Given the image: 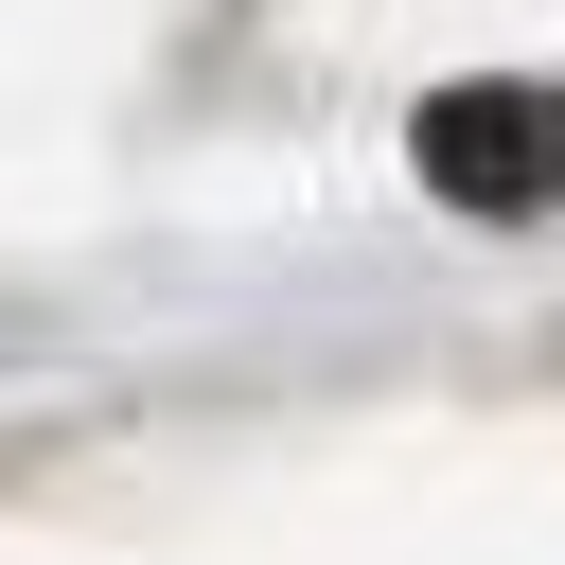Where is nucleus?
<instances>
[{
    "label": "nucleus",
    "instance_id": "obj_1",
    "mask_svg": "<svg viewBox=\"0 0 565 565\" xmlns=\"http://www.w3.org/2000/svg\"><path fill=\"white\" fill-rule=\"evenodd\" d=\"M424 177L441 194H565V106L547 88H441L424 106Z\"/></svg>",
    "mask_w": 565,
    "mask_h": 565
}]
</instances>
